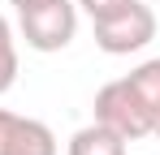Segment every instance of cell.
Returning a JSON list of instances; mask_svg holds the SVG:
<instances>
[{
  "label": "cell",
  "mask_w": 160,
  "mask_h": 155,
  "mask_svg": "<svg viewBox=\"0 0 160 155\" xmlns=\"http://www.w3.org/2000/svg\"><path fill=\"white\" fill-rule=\"evenodd\" d=\"M65 155H126V138L112 134L108 125H100V121H91L69 138Z\"/></svg>",
  "instance_id": "cell-5"
},
{
  "label": "cell",
  "mask_w": 160,
  "mask_h": 155,
  "mask_svg": "<svg viewBox=\"0 0 160 155\" xmlns=\"http://www.w3.org/2000/svg\"><path fill=\"white\" fill-rule=\"evenodd\" d=\"M82 13L95 22V17H108V13H117V9H126V4H134V0H78Z\"/></svg>",
  "instance_id": "cell-8"
},
{
  "label": "cell",
  "mask_w": 160,
  "mask_h": 155,
  "mask_svg": "<svg viewBox=\"0 0 160 155\" xmlns=\"http://www.w3.org/2000/svg\"><path fill=\"white\" fill-rule=\"evenodd\" d=\"M91 26H95V48L108 52V56L143 52L156 39V13H152V4H143V0H134V4L108 13V17H95Z\"/></svg>",
  "instance_id": "cell-1"
},
{
  "label": "cell",
  "mask_w": 160,
  "mask_h": 155,
  "mask_svg": "<svg viewBox=\"0 0 160 155\" xmlns=\"http://www.w3.org/2000/svg\"><path fill=\"white\" fill-rule=\"evenodd\" d=\"M9 4H13L18 13H26V9H35V4H43V0H9Z\"/></svg>",
  "instance_id": "cell-9"
},
{
  "label": "cell",
  "mask_w": 160,
  "mask_h": 155,
  "mask_svg": "<svg viewBox=\"0 0 160 155\" xmlns=\"http://www.w3.org/2000/svg\"><path fill=\"white\" fill-rule=\"evenodd\" d=\"M18 82V43H13V30L0 17V95Z\"/></svg>",
  "instance_id": "cell-7"
},
{
  "label": "cell",
  "mask_w": 160,
  "mask_h": 155,
  "mask_svg": "<svg viewBox=\"0 0 160 155\" xmlns=\"http://www.w3.org/2000/svg\"><path fill=\"white\" fill-rule=\"evenodd\" d=\"M18 26H22L26 48L61 52V48H69V39L78 35V9L69 0H43V4L26 9V13H18Z\"/></svg>",
  "instance_id": "cell-3"
},
{
  "label": "cell",
  "mask_w": 160,
  "mask_h": 155,
  "mask_svg": "<svg viewBox=\"0 0 160 155\" xmlns=\"http://www.w3.org/2000/svg\"><path fill=\"white\" fill-rule=\"evenodd\" d=\"M95 121L108 125L112 134H121L126 142L152 134V112H147V103L138 99V91L130 86V78L104 82V86L95 91Z\"/></svg>",
  "instance_id": "cell-2"
},
{
  "label": "cell",
  "mask_w": 160,
  "mask_h": 155,
  "mask_svg": "<svg viewBox=\"0 0 160 155\" xmlns=\"http://www.w3.org/2000/svg\"><path fill=\"white\" fill-rule=\"evenodd\" d=\"M130 86L138 91V99L147 103V112H152V125L160 121V56L156 60H143L138 69L130 73Z\"/></svg>",
  "instance_id": "cell-6"
},
{
  "label": "cell",
  "mask_w": 160,
  "mask_h": 155,
  "mask_svg": "<svg viewBox=\"0 0 160 155\" xmlns=\"http://www.w3.org/2000/svg\"><path fill=\"white\" fill-rule=\"evenodd\" d=\"M152 134H156V138H160V121H156V125H152Z\"/></svg>",
  "instance_id": "cell-11"
},
{
  "label": "cell",
  "mask_w": 160,
  "mask_h": 155,
  "mask_svg": "<svg viewBox=\"0 0 160 155\" xmlns=\"http://www.w3.org/2000/svg\"><path fill=\"white\" fill-rule=\"evenodd\" d=\"M0 155H61V147H56V134L43 121L9 112L4 134H0Z\"/></svg>",
  "instance_id": "cell-4"
},
{
  "label": "cell",
  "mask_w": 160,
  "mask_h": 155,
  "mask_svg": "<svg viewBox=\"0 0 160 155\" xmlns=\"http://www.w3.org/2000/svg\"><path fill=\"white\" fill-rule=\"evenodd\" d=\"M4 121H9V112H4V108H0V134H4Z\"/></svg>",
  "instance_id": "cell-10"
}]
</instances>
